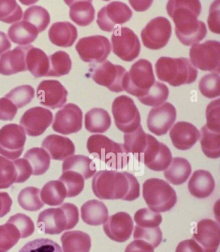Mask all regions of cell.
Returning a JSON list of instances; mask_svg holds the SVG:
<instances>
[{
    "mask_svg": "<svg viewBox=\"0 0 220 252\" xmlns=\"http://www.w3.org/2000/svg\"><path fill=\"white\" fill-rule=\"evenodd\" d=\"M190 58L194 67L213 73L220 72V43L208 40L205 43L192 45L190 49Z\"/></svg>",
    "mask_w": 220,
    "mask_h": 252,
    "instance_id": "10",
    "label": "cell"
},
{
    "mask_svg": "<svg viewBox=\"0 0 220 252\" xmlns=\"http://www.w3.org/2000/svg\"><path fill=\"white\" fill-rule=\"evenodd\" d=\"M87 148L91 155L114 169H123L129 162L124 145L115 142L105 135H91L87 140Z\"/></svg>",
    "mask_w": 220,
    "mask_h": 252,
    "instance_id": "5",
    "label": "cell"
},
{
    "mask_svg": "<svg viewBox=\"0 0 220 252\" xmlns=\"http://www.w3.org/2000/svg\"><path fill=\"white\" fill-rule=\"evenodd\" d=\"M143 196L147 206L157 213L171 210L177 202L174 189L166 181L151 178L143 184Z\"/></svg>",
    "mask_w": 220,
    "mask_h": 252,
    "instance_id": "6",
    "label": "cell"
},
{
    "mask_svg": "<svg viewBox=\"0 0 220 252\" xmlns=\"http://www.w3.org/2000/svg\"><path fill=\"white\" fill-rule=\"evenodd\" d=\"M172 34V26L168 19L157 17L151 20L141 32L143 44L151 50L165 47Z\"/></svg>",
    "mask_w": 220,
    "mask_h": 252,
    "instance_id": "15",
    "label": "cell"
},
{
    "mask_svg": "<svg viewBox=\"0 0 220 252\" xmlns=\"http://www.w3.org/2000/svg\"><path fill=\"white\" fill-rule=\"evenodd\" d=\"M22 8L14 0H0V21L10 24L22 20Z\"/></svg>",
    "mask_w": 220,
    "mask_h": 252,
    "instance_id": "45",
    "label": "cell"
},
{
    "mask_svg": "<svg viewBox=\"0 0 220 252\" xmlns=\"http://www.w3.org/2000/svg\"><path fill=\"white\" fill-rule=\"evenodd\" d=\"M133 228L131 216L124 212L109 217L103 224V230L107 236L118 243H124L129 239Z\"/></svg>",
    "mask_w": 220,
    "mask_h": 252,
    "instance_id": "22",
    "label": "cell"
},
{
    "mask_svg": "<svg viewBox=\"0 0 220 252\" xmlns=\"http://www.w3.org/2000/svg\"><path fill=\"white\" fill-rule=\"evenodd\" d=\"M111 126V116L102 108H93L85 116V126L89 132L101 134L107 132Z\"/></svg>",
    "mask_w": 220,
    "mask_h": 252,
    "instance_id": "35",
    "label": "cell"
},
{
    "mask_svg": "<svg viewBox=\"0 0 220 252\" xmlns=\"http://www.w3.org/2000/svg\"><path fill=\"white\" fill-rule=\"evenodd\" d=\"M113 53L125 62H130L138 57L141 45L136 34L127 27L116 28L111 37Z\"/></svg>",
    "mask_w": 220,
    "mask_h": 252,
    "instance_id": "12",
    "label": "cell"
},
{
    "mask_svg": "<svg viewBox=\"0 0 220 252\" xmlns=\"http://www.w3.org/2000/svg\"><path fill=\"white\" fill-rule=\"evenodd\" d=\"M24 21L30 23L36 27L39 33L43 32L47 28L51 17L49 12L41 6H32L24 12Z\"/></svg>",
    "mask_w": 220,
    "mask_h": 252,
    "instance_id": "43",
    "label": "cell"
},
{
    "mask_svg": "<svg viewBox=\"0 0 220 252\" xmlns=\"http://www.w3.org/2000/svg\"><path fill=\"white\" fill-rule=\"evenodd\" d=\"M170 137L174 147L180 151H188L200 139V133L190 123L180 122L172 127Z\"/></svg>",
    "mask_w": 220,
    "mask_h": 252,
    "instance_id": "23",
    "label": "cell"
},
{
    "mask_svg": "<svg viewBox=\"0 0 220 252\" xmlns=\"http://www.w3.org/2000/svg\"><path fill=\"white\" fill-rule=\"evenodd\" d=\"M192 172L190 162L183 158H174L170 165L164 172L166 180L174 185L184 184Z\"/></svg>",
    "mask_w": 220,
    "mask_h": 252,
    "instance_id": "31",
    "label": "cell"
},
{
    "mask_svg": "<svg viewBox=\"0 0 220 252\" xmlns=\"http://www.w3.org/2000/svg\"><path fill=\"white\" fill-rule=\"evenodd\" d=\"M14 164L17 172V180L16 183H23L28 181L32 175V169L28 160L18 159L14 160Z\"/></svg>",
    "mask_w": 220,
    "mask_h": 252,
    "instance_id": "55",
    "label": "cell"
},
{
    "mask_svg": "<svg viewBox=\"0 0 220 252\" xmlns=\"http://www.w3.org/2000/svg\"><path fill=\"white\" fill-rule=\"evenodd\" d=\"M82 175L72 171L63 172L59 181L65 186L67 190V197H74L84 190L85 182Z\"/></svg>",
    "mask_w": 220,
    "mask_h": 252,
    "instance_id": "44",
    "label": "cell"
},
{
    "mask_svg": "<svg viewBox=\"0 0 220 252\" xmlns=\"http://www.w3.org/2000/svg\"><path fill=\"white\" fill-rule=\"evenodd\" d=\"M34 97V89L31 85H28L16 87L5 96L6 98L10 100L18 109L30 103Z\"/></svg>",
    "mask_w": 220,
    "mask_h": 252,
    "instance_id": "46",
    "label": "cell"
},
{
    "mask_svg": "<svg viewBox=\"0 0 220 252\" xmlns=\"http://www.w3.org/2000/svg\"><path fill=\"white\" fill-rule=\"evenodd\" d=\"M70 7V19L81 27L88 26L95 18V10L91 0L82 1H65Z\"/></svg>",
    "mask_w": 220,
    "mask_h": 252,
    "instance_id": "29",
    "label": "cell"
},
{
    "mask_svg": "<svg viewBox=\"0 0 220 252\" xmlns=\"http://www.w3.org/2000/svg\"><path fill=\"white\" fill-rule=\"evenodd\" d=\"M17 180L14 162L0 156V189L9 188Z\"/></svg>",
    "mask_w": 220,
    "mask_h": 252,
    "instance_id": "49",
    "label": "cell"
},
{
    "mask_svg": "<svg viewBox=\"0 0 220 252\" xmlns=\"http://www.w3.org/2000/svg\"><path fill=\"white\" fill-rule=\"evenodd\" d=\"M172 159L171 150L167 145L159 142L155 137L147 134V143L144 153L138 161L153 171L161 172L167 169Z\"/></svg>",
    "mask_w": 220,
    "mask_h": 252,
    "instance_id": "14",
    "label": "cell"
},
{
    "mask_svg": "<svg viewBox=\"0 0 220 252\" xmlns=\"http://www.w3.org/2000/svg\"><path fill=\"white\" fill-rule=\"evenodd\" d=\"M81 216L85 223L91 226H99L107 221L109 211L102 202L90 200L81 208Z\"/></svg>",
    "mask_w": 220,
    "mask_h": 252,
    "instance_id": "28",
    "label": "cell"
},
{
    "mask_svg": "<svg viewBox=\"0 0 220 252\" xmlns=\"http://www.w3.org/2000/svg\"><path fill=\"white\" fill-rule=\"evenodd\" d=\"M39 195V189L32 187H27L22 189L18 195V203L23 209L27 211H38L44 206Z\"/></svg>",
    "mask_w": 220,
    "mask_h": 252,
    "instance_id": "42",
    "label": "cell"
},
{
    "mask_svg": "<svg viewBox=\"0 0 220 252\" xmlns=\"http://www.w3.org/2000/svg\"><path fill=\"white\" fill-rule=\"evenodd\" d=\"M26 142L22 126L8 124L0 129V154L9 159H17L22 155Z\"/></svg>",
    "mask_w": 220,
    "mask_h": 252,
    "instance_id": "13",
    "label": "cell"
},
{
    "mask_svg": "<svg viewBox=\"0 0 220 252\" xmlns=\"http://www.w3.org/2000/svg\"><path fill=\"white\" fill-rule=\"evenodd\" d=\"M49 37L51 43L58 47H70L78 37V31L70 22H57L50 28Z\"/></svg>",
    "mask_w": 220,
    "mask_h": 252,
    "instance_id": "27",
    "label": "cell"
},
{
    "mask_svg": "<svg viewBox=\"0 0 220 252\" xmlns=\"http://www.w3.org/2000/svg\"><path fill=\"white\" fill-rule=\"evenodd\" d=\"M93 192L100 199L134 201L140 195V187L136 177L129 172L101 170L92 182Z\"/></svg>",
    "mask_w": 220,
    "mask_h": 252,
    "instance_id": "2",
    "label": "cell"
},
{
    "mask_svg": "<svg viewBox=\"0 0 220 252\" xmlns=\"http://www.w3.org/2000/svg\"><path fill=\"white\" fill-rule=\"evenodd\" d=\"M147 134L140 126L134 132L124 135V147L126 153L138 155V159L142 156L146 148Z\"/></svg>",
    "mask_w": 220,
    "mask_h": 252,
    "instance_id": "39",
    "label": "cell"
},
{
    "mask_svg": "<svg viewBox=\"0 0 220 252\" xmlns=\"http://www.w3.org/2000/svg\"><path fill=\"white\" fill-rule=\"evenodd\" d=\"M31 45L19 46L0 57V74L10 76L27 71L26 54Z\"/></svg>",
    "mask_w": 220,
    "mask_h": 252,
    "instance_id": "24",
    "label": "cell"
},
{
    "mask_svg": "<svg viewBox=\"0 0 220 252\" xmlns=\"http://www.w3.org/2000/svg\"><path fill=\"white\" fill-rule=\"evenodd\" d=\"M155 81L152 64L148 60L141 59L126 72L124 81V91L139 98L146 94Z\"/></svg>",
    "mask_w": 220,
    "mask_h": 252,
    "instance_id": "7",
    "label": "cell"
},
{
    "mask_svg": "<svg viewBox=\"0 0 220 252\" xmlns=\"http://www.w3.org/2000/svg\"><path fill=\"white\" fill-rule=\"evenodd\" d=\"M28 70L35 77L47 76L49 70V58L42 50L31 45L26 54Z\"/></svg>",
    "mask_w": 220,
    "mask_h": 252,
    "instance_id": "30",
    "label": "cell"
},
{
    "mask_svg": "<svg viewBox=\"0 0 220 252\" xmlns=\"http://www.w3.org/2000/svg\"><path fill=\"white\" fill-rule=\"evenodd\" d=\"M194 239L203 252H217L220 243V227L215 220L205 219L198 222L193 233Z\"/></svg>",
    "mask_w": 220,
    "mask_h": 252,
    "instance_id": "21",
    "label": "cell"
},
{
    "mask_svg": "<svg viewBox=\"0 0 220 252\" xmlns=\"http://www.w3.org/2000/svg\"><path fill=\"white\" fill-rule=\"evenodd\" d=\"M155 249L142 240H134L126 247L125 252H155Z\"/></svg>",
    "mask_w": 220,
    "mask_h": 252,
    "instance_id": "58",
    "label": "cell"
},
{
    "mask_svg": "<svg viewBox=\"0 0 220 252\" xmlns=\"http://www.w3.org/2000/svg\"><path fill=\"white\" fill-rule=\"evenodd\" d=\"M134 240H142L156 249L162 241L163 234L159 227L149 228L136 226L134 232Z\"/></svg>",
    "mask_w": 220,
    "mask_h": 252,
    "instance_id": "50",
    "label": "cell"
},
{
    "mask_svg": "<svg viewBox=\"0 0 220 252\" xmlns=\"http://www.w3.org/2000/svg\"><path fill=\"white\" fill-rule=\"evenodd\" d=\"M200 138L201 150L207 158L220 157V132H213L204 126L201 129Z\"/></svg>",
    "mask_w": 220,
    "mask_h": 252,
    "instance_id": "38",
    "label": "cell"
},
{
    "mask_svg": "<svg viewBox=\"0 0 220 252\" xmlns=\"http://www.w3.org/2000/svg\"><path fill=\"white\" fill-rule=\"evenodd\" d=\"M49 58V70L47 76L60 77L69 74L72 68V61L67 53L57 51Z\"/></svg>",
    "mask_w": 220,
    "mask_h": 252,
    "instance_id": "40",
    "label": "cell"
},
{
    "mask_svg": "<svg viewBox=\"0 0 220 252\" xmlns=\"http://www.w3.org/2000/svg\"><path fill=\"white\" fill-rule=\"evenodd\" d=\"M53 113L47 108L36 107L27 110L20 120V126L29 136L43 134L53 123Z\"/></svg>",
    "mask_w": 220,
    "mask_h": 252,
    "instance_id": "18",
    "label": "cell"
},
{
    "mask_svg": "<svg viewBox=\"0 0 220 252\" xmlns=\"http://www.w3.org/2000/svg\"><path fill=\"white\" fill-rule=\"evenodd\" d=\"M169 91L167 85L155 81L152 87L144 96L139 97V101L149 107H159L168 99Z\"/></svg>",
    "mask_w": 220,
    "mask_h": 252,
    "instance_id": "41",
    "label": "cell"
},
{
    "mask_svg": "<svg viewBox=\"0 0 220 252\" xmlns=\"http://www.w3.org/2000/svg\"><path fill=\"white\" fill-rule=\"evenodd\" d=\"M220 1H214L211 6L207 23L211 32L220 34Z\"/></svg>",
    "mask_w": 220,
    "mask_h": 252,
    "instance_id": "57",
    "label": "cell"
},
{
    "mask_svg": "<svg viewBox=\"0 0 220 252\" xmlns=\"http://www.w3.org/2000/svg\"><path fill=\"white\" fill-rule=\"evenodd\" d=\"M188 189L196 198H207L215 190V181L210 172L204 170H196L189 181Z\"/></svg>",
    "mask_w": 220,
    "mask_h": 252,
    "instance_id": "26",
    "label": "cell"
},
{
    "mask_svg": "<svg viewBox=\"0 0 220 252\" xmlns=\"http://www.w3.org/2000/svg\"><path fill=\"white\" fill-rule=\"evenodd\" d=\"M78 221V208L73 204L66 203L60 208H48L41 212L38 226L39 231L45 234L57 235L74 228Z\"/></svg>",
    "mask_w": 220,
    "mask_h": 252,
    "instance_id": "4",
    "label": "cell"
},
{
    "mask_svg": "<svg viewBox=\"0 0 220 252\" xmlns=\"http://www.w3.org/2000/svg\"><path fill=\"white\" fill-rule=\"evenodd\" d=\"M207 128L213 132H220V99L212 101L206 110Z\"/></svg>",
    "mask_w": 220,
    "mask_h": 252,
    "instance_id": "54",
    "label": "cell"
},
{
    "mask_svg": "<svg viewBox=\"0 0 220 252\" xmlns=\"http://www.w3.org/2000/svg\"><path fill=\"white\" fill-rule=\"evenodd\" d=\"M12 200L6 192H0V218L7 215L10 211Z\"/></svg>",
    "mask_w": 220,
    "mask_h": 252,
    "instance_id": "60",
    "label": "cell"
},
{
    "mask_svg": "<svg viewBox=\"0 0 220 252\" xmlns=\"http://www.w3.org/2000/svg\"><path fill=\"white\" fill-rule=\"evenodd\" d=\"M201 5L198 0H171L167 11L175 24V33L186 46L197 44L206 36V26L198 20Z\"/></svg>",
    "mask_w": 220,
    "mask_h": 252,
    "instance_id": "1",
    "label": "cell"
},
{
    "mask_svg": "<svg viewBox=\"0 0 220 252\" xmlns=\"http://www.w3.org/2000/svg\"><path fill=\"white\" fill-rule=\"evenodd\" d=\"M32 169V175L41 176L49 170L51 158L47 151L42 148H33L29 150L24 155Z\"/></svg>",
    "mask_w": 220,
    "mask_h": 252,
    "instance_id": "37",
    "label": "cell"
},
{
    "mask_svg": "<svg viewBox=\"0 0 220 252\" xmlns=\"http://www.w3.org/2000/svg\"><path fill=\"white\" fill-rule=\"evenodd\" d=\"M199 89L205 97L213 99L220 95V78L219 74L211 73L205 75L199 83Z\"/></svg>",
    "mask_w": 220,
    "mask_h": 252,
    "instance_id": "48",
    "label": "cell"
},
{
    "mask_svg": "<svg viewBox=\"0 0 220 252\" xmlns=\"http://www.w3.org/2000/svg\"><path fill=\"white\" fill-rule=\"evenodd\" d=\"M41 146L43 149L46 150L51 159L58 161H63L75 153L73 142L68 137L61 135H48L43 141Z\"/></svg>",
    "mask_w": 220,
    "mask_h": 252,
    "instance_id": "25",
    "label": "cell"
},
{
    "mask_svg": "<svg viewBox=\"0 0 220 252\" xmlns=\"http://www.w3.org/2000/svg\"><path fill=\"white\" fill-rule=\"evenodd\" d=\"M21 238L19 231L13 224L0 226V252H7L18 243Z\"/></svg>",
    "mask_w": 220,
    "mask_h": 252,
    "instance_id": "47",
    "label": "cell"
},
{
    "mask_svg": "<svg viewBox=\"0 0 220 252\" xmlns=\"http://www.w3.org/2000/svg\"><path fill=\"white\" fill-rule=\"evenodd\" d=\"M77 53L86 63H101L111 52V45L107 37L100 35L83 37L76 45Z\"/></svg>",
    "mask_w": 220,
    "mask_h": 252,
    "instance_id": "11",
    "label": "cell"
},
{
    "mask_svg": "<svg viewBox=\"0 0 220 252\" xmlns=\"http://www.w3.org/2000/svg\"><path fill=\"white\" fill-rule=\"evenodd\" d=\"M17 112V107L10 100L5 97L0 99V120H13Z\"/></svg>",
    "mask_w": 220,
    "mask_h": 252,
    "instance_id": "56",
    "label": "cell"
},
{
    "mask_svg": "<svg viewBox=\"0 0 220 252\" xmlns=\"http://www.w3.org/2000/svg\"><path fill=\"white\" fill-rule=\"evenodd\" d=\"M38 29L30 23L22 21L10 26L8 36L10 40L21 46L29 45L34 42L38 36Z\"/></svg>",
    "mask_w": 220,
    "mask_h": 252,
    "instance_id": "33",
    "label": "cell"
},
{
    "mask_svg": "<svg viewBox=\"0 0 220 252\" xmlns=\"http://www.w3.org/2000/svg\"><path fill=\"white\" fill-rule=\"evenodd\" d=\"M112 112L116 126L125 134L134 132L141 126L140 112L133 100L126 95H120L114 100Z\"/></svg>",
    "mask_w": 220,
    "mask_h": 252,
    "instance_id": "9",
    "label": "cell"
},
{
    "mask_svg": "<svg viewBox=\"0 0 220 252\" xmlns=\"http://www.w3.org/2000/svg\"><path fill=\"white\" fill-rule=\"evenodd\" d=\"M11 48V43L5 33L0 31V56L7 53Z\"/></svg>",
    "mask_w": 220,
    "mask_h": 252,
    "instance_id": "61",
    "label": "cell"
},
{
    "mask_svg": "<svg viewBox=\"0 0 220 252\" xmlns=\"http://www.w3.org/2000/svg\"><path fill=\"white\" fill-rule=\"evenodd\" d=\"M41 199L43 204L49 206L61 205L67 197V190L60 181H51L41 189Z\"/></svg>",
    "mask_w": 220,
    "mask_h": 252,
    "instance_id": "36",
    "label": "cell"
},
{
    "mask_svg": "<svg viewBox=\"0 0 220 252\" xmlns=\"http://www.w3.org/2000/svg\"><path fill=\"white\" fill-rule=\"evenodd\" d=\"M63 252H89L91 239L89 234L82 231H70L61 237Z\"/></svg>",
    "mask_w": 220,
    "mask_h": 252,
    "instance_id": "32",
    "label": "cell"
},
{
    "mask_svg": "<svg viewBox=\"0 0 220 252\" xmlns=\"http://www.w3.org/2000/svg\"><path fill=\"white\" fill-rule=\"evenodd\" d=\"M176 120V110L171 103H165L149 112L147 124L149 131L161 136L167 134Z\"/></svg>",
    "mask_w": 220,
    "mask_h": 252,
    "instance_id": "19",
    "label": "cell"
},
{
    "mask_svg": "<svg viewBox=\"0 0 220 252\" xmlns=\"http://www.w3.org/2000/svg\"><path fill=\"white\" fill-rule=\"evenodd\" d=\"M126 73V68L109 61L91 64L87 76L91 77L97 84L107 87L113 93L124 91V81Z\"/></svg>",
    "mask_w": 220,
    "mask_h": 252,
    "instance_id": "8",
    "label": "cell"
},
{
    "mask_svg": "<svg viewBox=\"0 0 220 252\" xmlns=\"http://www.w3.org/2000/svg\"><path fill=\"white\" fill-rule=\"evenodd\" d=\"M68 92L60 81L44 80L37 89V97L41 105L51 109L61 108L67 101Z\"/></svg>",
    "mask_w": 220,
    "mask_h": 252,
    "instance_id": "20",
    "label": "cell"
},
{
    "mask_svg": "<svg viewBox=\"0 0 220 252\" xmlns=\"http://www.w3.org/2000/svg\"><path fill=\"white\" fill-rule=\"evenodd\" d=\"M155 70L159 80L174 87L191 84L198 76V70L186 58L161 57L156 63Z\"/></svg>",
    "mask_w": 220,
    "mask_h": 252,
    "instance_id": "3",
    "label": "cell"
},
{
    "mask_svg": "<svg viewBox=\"0 0 220 252\" xmlns=\"http://www.w3.org/2000/svg\"><path fill=\"white\" fill-rule=\"evenodd\" d=\"M19 252H63L58 243L49 239L40 238L29 241Z\"/></svg>",
    "mask_w": 220,
    "mask_h": 252,
    "instance_id": "52",
    "label": "cell"
},
{
    "mask_svg": "<svg viewBox=\"0 0 220 252\" xmlns=\"http://www.w3.org/2000/svg\"><path fill=\"white\" fill-rule=\"evenodd\" d=\"M176 252H203L200 245L194 239H188L178 244Z\"/></svg>",
    "mask_w": 220,
    "mask_h": 252,
    "instance_id": "59",
    "label": "cell"
},
{
    "mask_svg": "<svg viewBox=\"0 0 220 252\" xmlns=\"http://www.w3.org/2000/svg\"><path fill=\"white\" fill-rule=\"evenodd\" d=\"M62 170L63 172L72 171L78 173L82 175L84 180H88L96 172V166L95 162L87 156H72L64 161Z\"/></svg>",
    "mask_w": 220,
    "mask_h": 252,
    "instance_id": "34",
    "label": "cell"
},
{
    "mask_svg": "<svg viewBox=\"0 0 220 252\" xmlns=\"http://www.w3.org/2000/svg\"><path fill=\"white\" fill-rule=\"evenodd\" d=\"M7 222L16 227L20 232L21 238H27L34 232V222L29 216L24 214H17L10 217Z\"/></svg>",
    "mask_w": 220,
    "mask_h": 252,
    "instance_id": "53",
    "label": "cell"
},
{
    "mask_svg": "<svg viewBox=\"0 0 220 252\" xmlns=\"http://www.w3.org/2000/svg\"><path fill=\"white\" fill-rule=\"evenodd\" d=\"M134 220L137 226L142 228H157L162 222V216L148 208H142L134 214Z\"/></svg>",
    "mask_w": 220,
    "mask_h": 252,
    "instance_id": "51",
    "label": "cell"
},
{
    "mask_svg": "<svg viewBox=\"0 0 220 252\" xmlns=\"http://www.w3.org/2000/svg\"><path fill=\"white\" fill-rule=\"evenodd\" d=\"M83 113L80 108L68 103L56 114L53 129L63 135L75 134L82 128Z\"/></svg>",
    "mask_w": 220,
    "mask_h": 252,
    "instance_id": "17",
    "label": "cell"
},
{
    "mask_svg": "<svg viewBox=\"0 0 220 252\" xmlns=\"http://www.w3.org/2000/svg\"><path fill=\"white\" fill-rule=\"evenodd\" d=\"M132 16V10L127 5L120 1H113L99 10L97 24L101 30L112 32L115 30L116 25L126 24Z\"/></svg>",
    "mask_w": 220,
    "mask_h": 252,
    "instance_id": "16",
    "label": "cell"
}]
</instances>
